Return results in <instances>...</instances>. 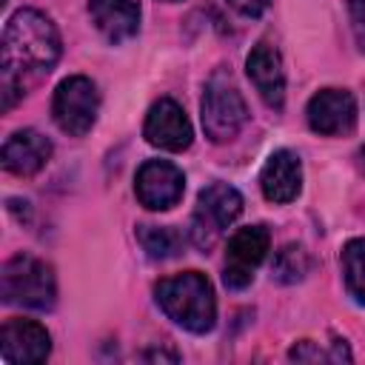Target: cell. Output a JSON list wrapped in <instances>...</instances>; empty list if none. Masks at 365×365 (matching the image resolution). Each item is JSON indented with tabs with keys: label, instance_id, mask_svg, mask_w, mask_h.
I'll return each instance as SVG.
<instances>
[{
	"label": "cell",
	"instance_id": "6da1fadb",
	"mask_svg": "<svg viewBox=\"0 0 365 365\" xmlns=\"http://www.w3.org/2000/svg\"><path fill=\"white\" fill-rule=\"evenodd\" d=\"M3 63H0V97L3 111L23 100L29 83L40 80L60 60V34L48 14L37 9H20L3 29Z\"/></svg>",
	"mask_w": 365,
	"mask_h": 365
},
{
	"label": "cell",
	"instance_id": "7a4b0ae2",
	"mask_svg": "<svg viewBox=\"0 0 365 365\" xmlns=\"http://www.w3.org/2000/svg\"><path fill=\"white\" fill-rule=\"evenodd\" d=\"M154 297L165 317L191 334H205L217 322L214 285L200 271H182L160 279L154 285Z\"/></svg>",
	"mask_w": 365,
	"mask_h": 365
},
{
	"label": "cell",
	"instance_id": "3957f363",
	"mask_svg": "<svg viewBox=\"0 0 365 365\" xmlns=\"http://www.w3.org/2000/svg\"><path fill=\"white\" fill-rule=\"evenodd\" d=\"M0 294L9 305L48 311L57 299V279L46 259L31 254H14L0 274Z\"/></svg>",
	"mask_w": 365,
	"mask_h": 365
},
{
	"label": "cell",
	"instance_id": "277c9868",
	"mask_svg": "<svg viewBox=\"0 0 365 365\" xmlns=\"http://www.w3.org/2000/svg\"><path fill=\"white\" fill-rule=\"evenodd\" d=\"M200 117H202V128L205 137L211 143H228L240 134V128L248 120V108L245 100L237 88V83L231 80V74L217 71L211 74V80L205 83V94H202V106H200Z\"/></svg>",
	"mask_w": 365,
	"mask_h": 365
},
{
	"label": "cell",
	"instance_id": "5b68a950",
	"mask_svg": "<svg viewBox=\"0 0 365 365\" xmlns=\"http://www.w3.org/2000/svg\"><path fill=\"white\" fill-rule=\"evenodd\" d=\"M242 211V197L234 185L228 182H211L200 191L197 208L191 214V242L200 251H211L222 231L240 217Z\"/></svg>",
	"mask_w": 365,
	"mask_h": 365
},
{
	"label": "cell",
	"instance_id": "8992f818",
	"mask_svg": "<svg viewBox=\"0 0 365 365\" xmlns=\"http://www.w3.org/2000/svg\"><path fill=\"white\" fill-rule=\"evenodd\" d=\"M97 111H100V91L88 77L74 74L57 86L51 114L57 128L66 131L68 137H86L97 123Z\"/></svg>",
	"mask_w": 365,
	"mask_h": 365
},
{
	"label": "cell",
	"instance_id": "52a82bcc",
	"mask_svg": "<svg viewBox=\"0 0 365 365\" xmlns=\"http://www.w3.org/2000/svg\"><path fill=\"white\" fill-rule=\"evenodd\" d=\"M271 245V234L265 225H245L237 228L225 245V271L222 279L228 288H245L254 279V271L265 259Z\"/></svg>",
	"mask_w": 365,
	"mask_h": 365
},
{
	"label": "cell",
	"instance_id": "ba28073f",
	"mask_svg": "<svg viewBox=\"0 0 365 365\" xmlns=\"http://www.w3.org/2000/svg\"><path fill=\"white\" fill-rule=\"evenodd\" d=\"M185 174L171 160H145L134 177V194L148 211H168L182 200Z\"/></svg>",
	"mask_w": 365,
	"mask_h": 365
},
{
	"label": "cell",
	"instance_id": "9c48e42d",
	"mask_svg": "<svg viewBox=\"0 0 365 365\" xmlns=\"http://www.w3.org/2000/svg\"><path fill=\"white\" fill-rule=\"evenodd\" d=\"M308 125L322 137L351 134L356 125V100L348 88H322L308 100Z\"/></svg>",
	"mask_w": 365,
	"mask_h": 365
},
{
	"label": "cell",
	"instance_id": "30bf717a",
	"mask_svg": "<svg viewBox=\"0 0 365 365\" xmlns=\"http://www.w3.org/2000/svg\"><path fill=\"white\" fill-rule=\"evenodd\" d=\"M51 354L46 325L34 319H9L0 331V359L6 365H37Z\"/></svg>",
	"mask_w": 365,
	"mask_h": 365
},
{
	"label": "cell",
	"instance_id": "8fae6325",
	"mask_svg": "<svg viewBox=\"0 0 365 365\" xmlns=\"http://www.w3.org/2000/svg\"><path fill=\"white\" fill-rule=\"evenodd\" d=\"M143 134L145 140L154 145V148H163V151H185L191 145V137H194V128L182 111V106L171 97H160L148 114H145V125H143Z\"/></svg>",
	"mask_w": 365,
	"mask_h": 365
},
{
	"label": "cell",
	"instance_id": "7c38bea8",
	"mask_svg": "<svg viewBox=\"0 0 365 365\" xmlns=\"http://www.w3.org/2000/svg\"><path fill=\"white\" fill-rule=\"evenodd\" d=\"M245 71L248 80L254 83L257 94L265 100V106L271 108H282L285 103V71H282V57L277 51V46H271L268 40H259L248 60H245Z\"/></svg>",
	"mask_w": 365,
	"mask_h": 365
},
{
	"label": "cell",
	"instance_id": "4fadbf2b",
	"mask_svg": "<svg viewBox=\"0 0 365 365\" xmlns=\"http://www.w3.org/2000/svg\"><path fill=\"white\" fill-rule=\"evenodd\" d=\"M259 188H262L265 200L277 202V205H285V202L297 200L299 188H302V163H299V157L288 148L274 151L262 165Z\"/></svg>",
	"mask_w": 365,
	"mask_h": 365
},
{
	"label": "cell",
	"instance_id": "5bb4252c",
	"mask_svg": "<svg viewBox=\"0 0 365 365\" xmlns=\"http://www.w3.org/2000/svg\"><path fill=\"white\" fill-rule=\"evenodd\" d=\"M51 140L34 128H20L3 143V165L17 177L37 174L51 157Z\"/></svg>",
	"mask_w": 365,
	"mask_h": 365
},
{
	"label": "cell",
	"instance_id": "9a60e30c",
	"mask_svg": "<svg viewBox=\"0 0 365 365\" xmlns=\"http://www.w3.org/2000/svg\"><path fill=\"white\" fill-rule=\"evenodd\" d=\"M88 14L108 43H123L140 29V0H88Z\"/></svg>",
	"mask_w": 365,
	"mask_h": 365
},
{
	"label": "cell",
	"instance_id": "2e32d148",
	"mask_svg": "<svg viewBox=\"0 0 365 365\" xmlns=\"http://www.w3.org/2000/svg\"><path fill=\"white\" fill-rule=\"evenodd\" d=\"M342 274L345 288L354 297V302L365 305V237L348 240L342 248Z\"/></svg>",
	"mask_w": 365,
	"mask_h": 365
},
{
	"label": "cell",
	"instance_id": "e0dca14e",
	"mask_svg": "<svg viewBox=\"0 0 365 365\" xmlns=\"http://www.w3.org/2000/svg\"><path fill=\"white\" fill-rule=\"evenodd\" d=\"M137 240L151 259H168L180 254V234L165 225H140Z\"/></svg>",
	"mask_w": 365,
	"mask_h": 365
},
{
	"label": "cell",
	"instance_id": "ac0fdd59",
	"mask_svg": "<svg viewBox=\"0 0 365 365\" xmlns=\"http://www.w3.org/2000/svg\"><path fill=\"white\" fill-rule=\"evenodd\" d=\"M308 268H311L308 251H305L302 245L291 242V245H285L282 251H277L274 265H271V274H274V279H279V282H299V279L308 274Z\"/></svg>",
	"mask_w": 365,
	"mask_h": 365
},
{
	"label": "cell",
	"instance_id": "d6986e66",
	"mask_svg": "<svg viewBox=\"0 0 365 365\" xmlns=\"http://www.w3.org/2000/svg\"><path fill=\"white\" fill-rule=\"evenodd\" d=\"M288 356L297 359V362H336V359H334V351H322V348H317L311 339L297 342V345L288 351Z\"/></svg>",
	"mask_w": 365,
	"mask_h": 365
},
{
	"label": "cell",
	"instance_id": "ffe728a7",
	"mask_svg": "<svg viewBox=\"0 0 365 365\" xmlns=\"http://www.w3.org/2000/svg\"><path fill=\"white\" fill-rule=\"evenodd\" d=\"M228 6L237 9V11L245 14V17H259V14L271 6V0H228Z\"/></svg>",
	"mask_w": 365,
	"mask_h": 365
},
{
	"label": "cell",
	"instance_id": "44dd1931",
	"mask_svg": "<svg viewBox=\"0 0 365 365\" xmlns=\"http://www.w3.org/2000/svg\"><path fill=\"white\" fill-rule=\"evenodd\" d=\"M356 163H359V168L365 171V145H362V148L356 151Z\"/></svg>",
	"mask_w": 365,
	"mask_h": 365
}]
</instances>
